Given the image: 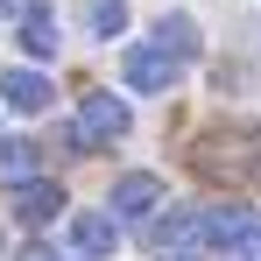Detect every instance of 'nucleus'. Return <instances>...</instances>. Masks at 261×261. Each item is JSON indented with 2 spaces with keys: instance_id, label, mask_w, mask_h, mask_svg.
Masks as SVG:
<instances>
[{
  "instance_id": "7ed1b4c3",
  "label": "nucleus",
  "mask_w": 261,
  "mask_h": 261,
  "mask_svg": "<svg viewBox=\"0 0 261 261\" xmlns=\"http://www.w3.org/2000/svg\"><path fill=\"white\" fill-rule=\"evenodd\" d=\"M106 212H113V219H148V212H163V176H155V170H127V176H113Z\"/></svg>"
},
{
  "instance_id": "ddd939ff",
  "label": "nucleus",
  "mask_w": 261,
  "mask_h": 261,
  "mask_svg": "<svg viewBox=\"0 0 261 261\" xmlns=\"http://www.w3.org/2000/svg\"><path fill=\"white\" fill-rule=\"evenodd\" d=\"M29 7H36V0H0V21H21Z\"/></svg>"
},
{
  "instance_id": "423d86ee",
  "label": "nucleus",
  "mask_w": 261,
  "mask_h": 261,
  "mask_svg": "<svg viewBox=\"0 0 261 261\" xmlns=\"http://www.w3.org/2000/svg\"><path fill=\"white\" fill-rule=\"evenodd\" d=\"M0 106H7V113H43V106H49V78L36 71V64L0 71Z\"/></svg>"
},
{
  "instance_id": "39448f33",
  "label": "nucleus",
  "mask_w": 261,
  "mask_h": 261,
  "mask_svg": "<svg viewBox=\"0 0 261 261\" xmlns=\"http://www.w3.org/2000/svg\"><path fill=\"white\" fill-rule=\"evenodd\" d=\"M120 247V219L113 212H71V254L78 261H106Z\"/></svg>"
},
{
  "instance_id": "2eb2a0df",
  "label": "nucleus",
  "mask_w": 261,
  "mask_h": 261,
  "mask_svg": "<svg viewBox=\"0 0 261 261\" xmlns=\"http://www.w3.org/2000/svg\"><path fill=\"white\" fill-rule=\"evenodd\" d=\"M163 261H198V254H184V247H176V254H163Z\"/></svg>"
},
{
  "instance_id": "4468645a",
  "label": "nucleus",
  "mask_w": 261,
  "mask_h": 261,
  "mask_svg": "<svg viewBox=\"0 0 261 261\" xmlns=\"http://www.w3.org/2000/svg\"><path fill=\"white\" fill-rule=\"evenodd\" d=\"M21 261H49V254H43V247H29V254H21Z\"/></svg>"
},
{
  "instance_id": "6e6552de",
  "label": "nucleus",
  "mask_w": 261,
  "mask_h": 261,
  "mask_svg": "<svg viewBox=\"0 0 261 261\" xmlns=\"http://www.w3.org/2000/svg\"><path fill=\"white\" fill-rule=\"evenodd\" d=\"M36 163H43V148L29 134H0V184H29Z\"/></svg>"
},
{
  "instance_id": "1a4fd4ad",
  "label": "nucleus",
  "mask_w": 261,
  "mask_h": 261,
  "mask_svg": "<svg viewBox=\"0 0 261 261\" xmlns=\"http://www.w3.org/2000/svg\"><path fill=\"white\" fill-rule=\"evenodd\" d=\"M57 43H64V36H57V14L29 7V14H21V49H29L36 64H49V57H57Z\"/></svg>"
},
{
  "instance_id": "0eeeda50",
  "label": "nucleus",
  "mask_w": 261,
  "mask_h": 261,
  "mask_svg": "<svg viewBox=\"0 0 261 261\" xmlns=\"http://www.w3.org/2000/svg\"><path fill=\"white\" fill-rule=\"evenodd\" d=\"M155 49H163V57H176V64H191V57L205 49V36H198V21L176 7V14H163V21H155Z\"/></svg>"
},
{
  "instance_id": "20e7f679",
  "label": "nucleus",
  "mask_w": 261,
  "mask_h": 261,
  "mask_svg": "<svg viewBox=\"0 0 261 261\" xmlns=\"http://www.w3.org/2000/svg\"><path fill=\"white\" fill-rule=\"evenodd\" d=\"M7 191H14V205H7V212L21 219V226H57V219H64V205H71V198H64V184H49V176L7 184Z\"/></svg>"
},
{
  "instance_id": "9d476101",
  "label": "nucleus",
  "mask_w": 261,
  "mask_h": 261,
  "mask_svg": "<svg viewBox=\"0 0 261 261\" xmlns=\"http://www.w3.org/2000/svg\"><path fill=\"white\" fill-rule=\"evenodd\" d=\"M85 29L92 36H127V0H85Z\"/></svg>"
},
{
  "instance_id": "f03ea898",
  "label": "nucleus",
  "mask_w": 261,
  "mask_h": 261,
  "mask_svg": "<svg viewBox=\"0 0 261 261\" xmlns=\"http://www.w3.org/2000/svg\"><path fill=\"white\" fill-rule=\"evenodd\" d=\"M176 71H184V64L163 57L155 43H127V49H120V85H127V92H170Z\"/></svg>"
},
{
  "instance_id": "f8f14e48",
  "label": "nucleus",
  "mask_w": 261,
  "mask_h": 261,
  "mask_svg": "<svg viewBox=\"0 0 261 261\" xmlns=\"http://www.w3.org/2000/svg\"><path fill=\"white\" fill-rule=\"evenodd\" d=\"M226 261H261V219H254V212L226 233Z\"/></svg>"
},
{
  "instance_id": "f257e3e1",
  "label": "nucleus",
  "mask_w": 261,
  "mask_h": 261,
  "mask_svg": "<svg viewBox=\"0 0 261 261\" xmlns=\"http://www.w3.org/2000/svg\"><path fill=\"white\" fill-rule=\"evenodd\" d=\"M127 127H134V113H127V99H120V92H85V99H78V120H71V134H78V155H92V148H113Z\"/></svg>"
},
{
  "instance_id": "9b49d317",
  "label": "nucleus",
  "mask_w": 261,
  "mask_h": 261,
  "mask_svg": "<svg viewBox=\"0 0 261 261\" xmlns=\"http://www.w3.org/2000/svg\"><path fill=\"white\" fill-rule=\"evenodd\" d=\"M148 219H155V240H163V247L198 240V212H148Z\"/></svg>"
}]
</instances>
